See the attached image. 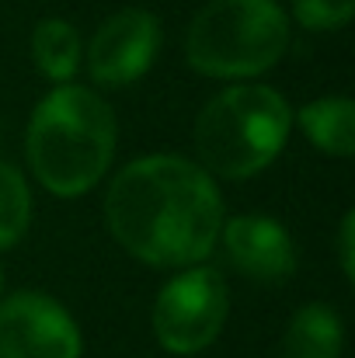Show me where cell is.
Listing matches in <instances>:
<instances>
[{"label": "cell", "mask_w": 355, "mask_h": 358, "mask_svg": "<svg viewBox=\"0 0 355 358\" xmlns=\"http://www.w3.org/2000/svg\"><path fill=\"white\" fill-rule=\"evenodd\" d=\"M355 10V0H293V14L310 31L345 28Z\"/></svg>", "instance_id": "cell-13"}, {"label": "cell", "mask_w": 355, "mask_h": 358, "mask_svg": "<svg viewBox=\"0 0 355 358\" xmlns=\"http://www.w3.org/2000/svg\"><path fill=\"white\" fill-rule=\"evenodd\" d=\"M230 310L227 285L213 268H192L171 278L153 303V334L174 355H195L213 345Z\"/></svg>", "instance_id": "cell-5"}, {"label": "cell", "mask_w": 355, "mask_h": 358, "mask_svg": "<svg viewBox=\"0 0 355 358\" xmlns=\"http://www.w3.org/2000/svg\"><path fill=\"white\" fill-rule=\"evenodd\" d=\"M223 243L230 250V261L244 275L265 285H279L296 268V250L286 227L272 216H237L223 223Z\"/></svg>", "instance_id": "cell-8"}, {"label": "cell", "mask_w": 355, "mask_h": 358, "mask_svg": "<svg viewBox=\"0 0 355 358\" xmlns=\"http://www.w3.org/2000/svg\"><path fill=\"white\" fill-rule=\"evenodd\" d=\"M0 358H81V331L56 299L18 292L0 303Z\"/></svg>", "instance_id": "cell-6"}, {"label": "cell", "mask_w": 355, "mask_h": 358, "mask_svg": "<svg viewBox=\"0 0 355 358\" xmlns=\"http://www.w3.org/2000/svg\"><path fill=\"white\" fill-rule=\"evenodd\" d=\"M300 125L307 139L331 153V157H352L355 150V105L349 98H321L300 108Z\"/></svg>", "instance_id": "cell-10"}, {"label": "cell", "mask_w": 355, "mask_h": 358, "mask_svg": "<svg viewBox=\"0 0 355 358\" xmlns=\"http://www.w3.org/2000/svg\"><path fill=\"white\" fill-rule=\"evenodd\" d=\"M293 129V108L265 84H240L216 94L195 122V150L202 171L220 178H251L268 167Z\"/></svg>", "instance_id": "cell-3"}, {"label": "cell", "mask_w": 355, "mask_h": 358, "mask_svg": "<svg viewBox=\"0 0 355 358\" xmlns=\"http://www.w3.org/2000/svg\"><path fill=\"white\" fill-rule=\"evenodd\" d=\"M160 45V21L143 7H125L112 14L91 38L88 66L102 87H125L139 80Z\"/></svg>", "instance_id": "cell-7"}, {"label": "cell", "mask_w": 355, "mask_h": 358, "mask_svg": "<svg viewBox=\"0 0 355 358\" xmlns=\"http://www.w3.org/2000/svg\"><path fill=\"white\" fill-rule=\"evenodd\" d=\"M32 59L42 77L56 84H70V77L81 66V35L63 17H46L35 24L32 35Z\"/></svg>", "instance_id": "cell-11"}, {"label": "cell", "mask_w": 355, "mask_h": 358, "mask_svg": "<svg viewBox=\"0 0 355 358\" xmlns=\"http://www.w3.org/2000/svg\"><path fill=\"white\" fill-rule=\"evenodd\" d=\"M338 257L345 268V278H355V213H345L342 237H338Z\"/></svg>", "instance_id": "cell-14"}, {"label": "cell", "mask_w": 355, "mask_h": 358, "mask_svg": "<svg viewBox=\"0 0 355 358\" xmlns=\"http://www.w3.org/2000/svg\"><path fill=\"white\" fill-rule=\"evenodd\" d=\"M342 320L331 306L310 303L303 306L286 331L282 355L286 358H338L342 355Z\"/></svg>", "instance_id": "cell-9"}, {"label": "cell", "mask_w": 355, "mask_h": 358, "mask_svg": "<svg viewBox=\"0 0 355 358\" xmlns=\"http://www.w3.org/2000/svg\"><path fill=\"white\" fill-rule=\"evenodd\" d=\"M28 216H32L28 185L11 164L0 160V247L21 240V234L28 230Z\"/></svg>", "instance_id": "cell-12"}, {"label": "cell", "mask_w": 355, "mask_h": 358, "mask_svg": "<svg viewBox=\"0 0 355 358\" xmlns=\"http://www.w3.org/2000/svg\"><path fill=\"white\" fill-rule=\"evenodd\" d=\"M116 153V115L102 94L77 84L49 91L28 122V164L60 199L91 192Z\"/></svg>", "instance_id": "cell-2"}, {"label": "cell", "mask_w": 355, "mask_h": 358, "mask_svg": "<svg viewBox=\"0 0 355 358\" xmlns=\"http://www.w3.org/2000/svg\"><path fill=\"white\" fill-rule=\"evenodd\" d=\"M289 17L275 0H209L188 24V63L206 77H258L282 59Z\"/></svg>", "instance_id": "cell-4"}, {"label": "cell", "mask_w": 355, "mask_h": 358, "mask_svg": "<svg viewBox=\"0 0 355 358\" xmlns=\"http://www.w3.org/2000/svg\"><path fill=\"white\" fill-rule=\"evenodd\" d=\"M105 220L132 257L185 268L213 250L223 230V202L209 171L164 153L118 171L105 195Z\"/></svg>", "instance_id": "cell-1"}]
</instances>
